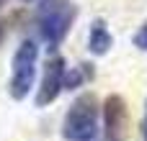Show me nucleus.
Here are the masks:
<instances>
[{"label":"nucleus","instance_id":"f8f14e48","mask_svg":"<svg viewBox=\"0 0 147 141\" xmlns=\"http://www.w3.org/2000/svg\"><path fill=\"white\" fill-rule=\"evenodd\" d=\"M23 3H31V0H23Z\"/></svg>","mask_w":147,"mask_h":141},{"label":"nucleus","instance_id":"20e7f679","mask_svg":"<svg viewBox=\"0 0 147 141\" xmlns=\"http://www.w3.org/2000/svg\"><path fill=\"white\" fill-rule=\"evenodd\" d=\"M65 72H67V64H65V59L59 54L47 59L44 74H41V85L36 90V100H34L39 108H47V105H52L59 98V92L65 90Z\"/></svg>","mask_w":147,"mask_h":141},{"label":"nucleus","instance_id":"9d476101","mask_svg":"<svg viewBox=\"0 0 147 141\" xmlns=\"http://www.w3.org/2000/svg\"><path fill=\"white\" fill-rule=\"evenodd\" d=\"M145 141H147V116H145Z\"/></svg>","mask_w":147,"mask_h":141},{"label":"nucleus","instance_id":"39448f33","mask_svg":"<svg viewBox=\"0 0 147 141\" xmlns=\"http://www.w3.org/2000/svg\"><path fill=\"white\" fill-rule=\"evenodd\" d=\"M103 118H106V131L111 139H116L127 123V103L121 95H109L103 103Z\"/></svg>","mask_w":147,"mask_h":141},{"label":"nucleus","instance_id":"f03ea898","mask_svg":"<svg viewBox=\"0 0 147 141\" xmlns=\"http://www.w3.org/2000/svg\"><path fill=\"white\" fill-rule=\"evenodd\" d=\"M98 118H101L98 98L93 92H83L72 100L70 110L65 113L62 136L67 141H93L98 134Z\"/></svg>","mask_w":147,"mask_h":141},{"label":"nucleus","instance_id":"6e6552de","mask_svg":"<svg viewBox=\"0 0 147 141\" xmlns=\"http://www.w3.org/2000/svg\"><path fill=\"white\" fill-rule=\"evenodd\" d=\"M134 46H137L140 51H147V21L140 26V31L134 33Z\"/></svg>","mask_w":147,"mask_h":141},{"label":"nucleus","instance_id":"f257e3e1","mask_svg":"<svg viewBox=\"0 0 147 141\" xmlns=\"http://www.w3.org/2000/svg\"><path fill=\"white\" fill-rule=\"evenodd\" d=\"M75 18H78V5L72 0H41L39 10H36L39 36L54 49L65 41Z\"/></svg>","mask_w":147,"mask_h":141},{"label":"nucleus","instance_id":"423d86ee","mask_svg":"<svg viewBox=\"0 0 147 141\" xmlns=\"http://www.w3.org/2000/svg\"><path fill=\"white\" fill-rule=\"evenodd\" d=\"M111 46H114V36H111L106 21L103 18H96L90 23V31H88V49H90V54L103 57V54L111 51Z\"/></svg>","mask_w":147,"mask_h":141},{"label":"nucleus","instance_id":"1a4fd4ad","mask_svg":"<svg viewBox=\"0 0 147 141\" xmlns=\"http://www.w3.org/2000/svg\"><path fill=\"white\" fill-rule=\"evenodd\" d=\"M3 39H5V31H3V26H0V44H3Z\"/></svg>","mask_w":147,"mask_h":141},{"label":"nucleus","instance_id":"9b49d317","mask_svg":"<svg viewBox=\"0 0 147 141\" xmlns=\"http://www.w3.org/2000/svg\"><path fill=\"white\" fill-rule=\"evenodd\" d=\"M5 3H8V0H0V8H3V5H5Z\"/></svg>","mask_w":147,"mask_h":141},{"label":"nucleus","instance_id":"7ed1b4c3","mask_svg":"<svg viewBox=\"0 0 147 141\" xmlns=\"http://www.w3.org/2000/svg\"><path fill=\"white\" fill-rule=\"evenodd\" d=\"M36 62H39V46L36 41L26 39L21 41V46L13 54V69H10V82H8V92L13 100H23L28 98L34 80H36Z\"/></svg>","mask_w":147,"mask_h":141},{"label":"nucleus","instance_id":"0eeeda50","mask_svg":"<svg viewBox=\"0 0 147 141\" xmlns=\"http://www.w3.org/2000/svg\"><path fill=\"white\" fill-rule=\"evenodd\" d=\"M93 74H96L93 64H75V67H70V72H65V90H75L83 82H90Z\"/></svg>","mask_w":147,"mask_h":141}]
</instances>
